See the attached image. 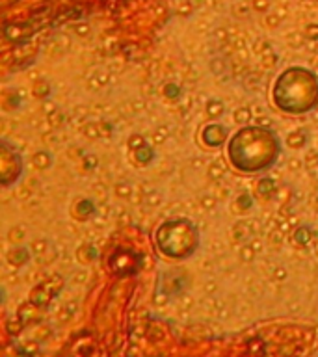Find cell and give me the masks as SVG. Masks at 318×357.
<instances>
[{
  "instance_id": "6da1fadb",
  "label": "cell",
  "mask_w": 318,
  "mask_h": 357,
  "mask_svg": "<svg viewBox=\"0 0 318 357\" xmlns=\"http://www.w3.org/2000/svg\"><path fill=\"white\" fill-rule=\"evenodd\" d=\"M177 89V86H167L166 93L169 95V97H175V95H179V91H175Z\"/></svg>"
}]
</instances>
